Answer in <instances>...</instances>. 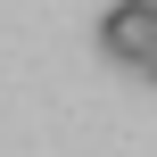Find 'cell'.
I'll use <instances>...</instances> for the list:
<instances>
[{"label":"cell","mask_w":157,"mask_h":157,"mask_svg":"<svg viewBox=\"0 0 157 157\" xmlns=\"http://www.w3.org/2000/svg\"><path fill=\"white\" fill-rule=\"evenodd\" d=\"M157 41V0H116L108 17H99V50L116 58V66H141Z\"/></svg>","instance_id":"6da1fadb"},{"label":"cell","mask_w":157,"mask_h":157,"mask_svg":"<svg viewBox=\"0 0 157 157\" xmlns=\"http://www.w3.org/2000/svg\"><path fill=\"white\" fill-rule=\"evenodd\" d=\"M132 75H141V83H157V41H149V58H141V66H132Z\"/></svg>","instance_id":"7a4b0ae2"}]
</instances>
